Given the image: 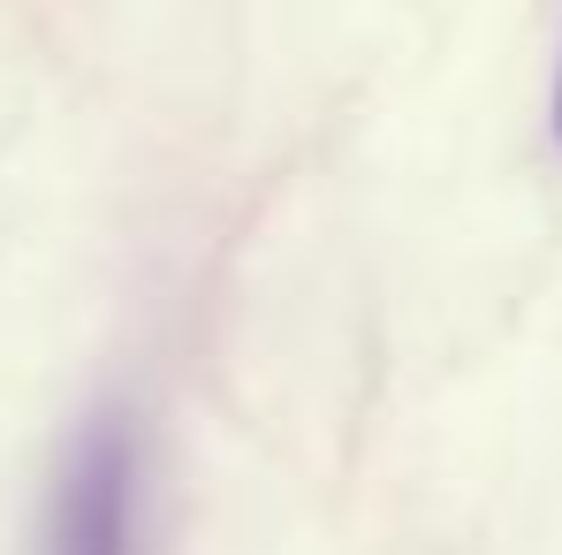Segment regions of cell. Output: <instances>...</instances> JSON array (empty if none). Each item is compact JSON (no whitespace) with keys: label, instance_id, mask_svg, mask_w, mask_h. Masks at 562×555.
I'll return each mask as SVG.
<instances>
[{"label":"cell","instance_id":"6da1fadb","mask_svg":"<svg viewBox=\"0 0 562 555\" xmlns=\"http://www.w3.org/2000/svg\"><path fill=\"white\" fill-rule=\"evenodd\" d=\"M130 502L137 457L122 426H85V442L61 464L54 487V548L46 555H130Z\"/></svg>","mask_w":562,"mask_h":555},{"label":"cell","instance_id":"7a4b0ae2","mask_svg":"<svg viewBox=\"0 0 562 555\" xmlns=\"http://www.w3.org/2000/svg\"><path fill=\"white\" fill-rule=\"evenodd\" d=\"M555 137H562V69H555Z\"/></svg>","mask_w":562,"mask_h":555}]
</instances>
